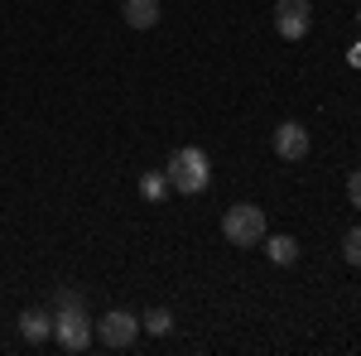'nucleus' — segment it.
I'll use <instances>...</instances> for the list:
<instances>
[{"label": "nucleus", "instance_id": "nucleus-1", "mask_svg": "<svg viewBox=\"0 0 361 356\" xmlns=\"http://www.w3.org/2000/svg\"><path fill=\"white\" fill-rule=\"evenodd\" d=\"M169 188L173 192H207V183H212V159H207V149H197V145H183V149H173L169 154Z\"/></svg>", "mask_w": 361, "mask_h": 356}, {"label": "nucleus", "instance_id": "nucleus-2", "mask_svg": "<svg viewBox=\"0 0 361 356\" xmlns=\"http://www.w3.org/2000/svg\"><path fill=\"white\" fill-rule=\"evenodd\" d=\"M222 236L231 246H260L265 241V212L255 202H236L222 212Z\"/></svg>", "mask_w": 361, "mask_h": 356}, {"label": "nucleus", "instance_id": "nucleus-3", "mask_svg": "<svg viewBox=\"0 0 361 356\" xmlns=\"http://www.w3.org/2000/svg\"><path fill=\"white\" fill-rule=\"evenodd\" d=\"M54 337H58L63 352H87V347H92V323H87L82 303H63V308H54Z\"/></svg>", "mask_w": 361, "mask_h": 356}, {"label": "nucleus", "instance_id": "nucleus-4", "mask_svg": "<svg viewBox=\"0 0 361 356\" xmlns=\"http://www.w3.org/2000/svg\"><path fill=\"white\" fill-rule=\"evenodd\" d=\"M135 332H140V318H135V313H126V308H111V313L97 323L102 347H111V352H126V347L135 342Z\"/></svg>", "mask_w": 361, "mask_h": 356}, {"label": "nucleus", "instance_id": "nucleus-5", "mask_svg": "<svg viewBox=\"0 0 361 356\" xmlns=\"http://www.w3.org/2000/svg\"><path fill=\"white\" fill-rule=\"evenodd\" d=\"M308 25H313L308 0H275V29H279V39H304Z\"/></svg>", "mask_w": 361, "mask_h": 356}, {"label": "nucleus", "instance_id": "nucleus-6", "mask_svg": "<svg viewBox=\"0 0 361 356\" xmlns=\"http://www.w3.org/2000/svg\"><path fill=\"white\" fill-rule=\"evenodd\" d=\"M275 154L279 159H308V125H299V121H284L275 130Z\"/></svg>", "mask_w": 361, "mask_h": 356}, {"label": "nucleus", "instance_id": "nucleus-7", "mask_svg": "<svg viewBox=\"0 0 361 356\" xmlns=\"http://www.w3.org/2000/svg\"><path fill=\"white\" fill-rule=\"evenodd\" d=\"M20 332H25V342H49V337H54V313L25 308V313H20Z\"/></svg>", "mask_w": 361, "mask_h": 356}, {"label": "nucleus", "instance_id": "nucleus-8", "mask_svg": "<svg viewBox=\"0 0 361 356\" xmlns=\"http://www.w3.org/2000/svg\"><path fill=\"white\" fill-rule=\"evenodd\" d=\"M121 15H126V25H130V29H154V25H159V0H126Z\"/></svg>", "mask_w": 361, "mask_h": 356}, {"label": "nucleus", "instance_id": "nucleus-9", "mask_svg": "<svg viewBox=\"0 0 361 356\" xmlns=\"http://www.w3.org/2000/svg\"><path fill=\"white\" fill-rule=\"evenodd\" d=\"M265 255H270V265H279V270H289V265L299 260V241H294V236H270V246H265Z\"/></svg>", "mask_w": 361, "mask_h": 356}, {"label": "nucleus", "instance_id": "nucleus-10", "mask_svg": "<svg viewBox=\"0 0 361 356\" xmlns=\"http://www.w3.org/2000/svg\"><path fill=\"white\" fill-rule=\"evenodd\" d=\"M169 173H145V178H140V197H145V202H164L169 197Z\"/></svg>", "mask_w": 361, "mask_h": 356}, {"label": "nucleus", "instance_id": "nucleus-11", "mask_svg": "<svg viewBox=\"0 0 361 356\" xmlns=\"http://www.w3.org/2000/svg\"><path fill=\"white\" fill-rule=\"evenodd\" d=\"M140 328L154 332V337H164V332H173V313H169V308H149V313L140 318Z\"/></svg>", "mask_w": 361, "mask_h": 356}, {"label": "nucleus", "instance_id": "nucleus-12", "mask_svg": "<svg viewBox=\"0 0 361 356\" xmlns=\"http://www.w3.org/2000/svg\"><path fill=\"white\" fill-rule=\"evenodd\" d=\"M342 255H347V265L361 270V226H352V231L342 236Z\"/></svg>", "mask_w": 361, "mask_h": 356}, {"label": "nucleus", "instance_id": "nucleus-13", "mask_svg": "<svg viewBox=\"0 0 361 356\" xmlns=\"http://www.w3.org/2000/svg\"><path fill=\"white\" fill-rule=\"evenodd\" d=\"M347 202L361 207V168H352V178H347Z\"/></svg>", "mask_w": 361, "mask_h": 356}, {"label": "nucleus", "instance_id": "nucleus-14", "mask_svg": "<svg viewBox=\"0 0 361 356\" xmlns=\"http://www.w3.org/2000/svg\"><path fill=\"white\" fill-rule=\"evenodd\" d=\"M352 63H361V49H357V54H352Z\"/></svg>", "mask_w": 361, "mask_h": 356}]
</instances>
